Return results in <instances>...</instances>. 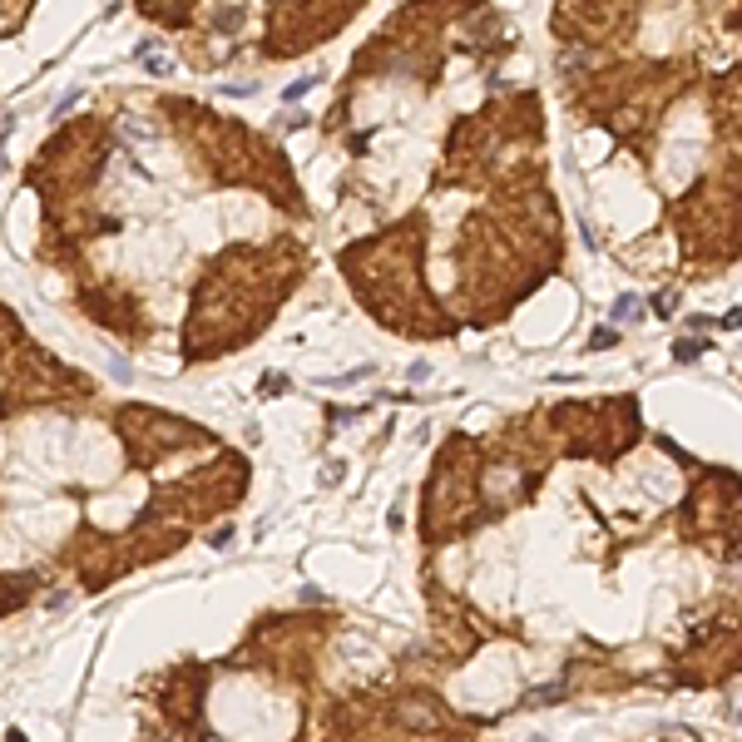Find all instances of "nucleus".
Masks as SVG:
<instances>
[{
    "mask_svg": "<svg viewBox=\"0 0 742 742\" xmlns=\"http://www.w3.org/2000/svg\"><path fill=\"white\" fill-rule=\"evenodd\" d=\"M629 317H634V297H618L614 302V322H629Z\"/></svg>",
    "mask_w": 742,
    "mask_h": 742,
    "instance_id": "1",
    "label": "nucleus"
},
{
    "mask_svg": "<svg viewBox=\"0 0 742 742\" xmlns=\"http://www.w3.org/2000/svg\"><path fill=\"white\" fill-rule=\"evenodd\" d=\"M737 722H742V713H737Z\"/></svg>",
    "mask_w": 742,
    "mask_h": 742,
    "instance_id": "2",
    "label": "nucleus"
}]
</instances>
